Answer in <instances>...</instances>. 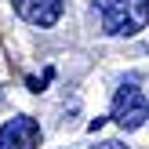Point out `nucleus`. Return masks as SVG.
Masks as SVG:
<instances>
[{
  "label": "nucleus",
  "mask_w": 149,
  "mask_h": 149,
  "mask_svg": "<svg viewBox=\"0 0 149 149\" xmlns=\"http://www.w3.org/2000/svg\"><path fill=\"white\" fill-rule=\"evenodd\" d=\"M109 36H135L149 26V0H95Z\"/></svg>",
  "instance_id": "f257e3e1"
},
{
  "label": "nucleus",
  "mask_w": 149,
  "mask_h": 149,
  "mask_svg": "<svg viewBox=\"0 0 149 149\" xmlns=\"http://www.w3.org/2000/svg\"><path fill=\"white\" fill-rule=\"evenodd\" d=\"M113 120L120 124L124 131H138L142 124H149V102H146L142 87L124 84L120 91L113 95Z\"/></svg>",
  "instance_id": "f03ea898"
},
{
  "label": "nucleus",
  "mask_w": 149,
  "mask_h": 149,
  "mask_svg": "<svg viewBox=\"0 0 149 149\" xmlns=\"http://www.w3.org/2000/svg\"><path fill=\"white\" fill-rule=\"evenodd\" d=\"M40 146V124L33 116H11L0 124V149H36Z\"/></svg>",
  "instance_id": "7ed1b4c3"
},
{
  "label": "nucleus",
  "mask_w": 149,
  "mask_h": 149,
  "mask_svg": "<svg viewBox=\"0 0 149 149\" xmlns=\"http://www.w3.org/2000/svg\"><path fill=\"white\" fill-rule=\"evenodd\" d=\"M11 7L29 22V26H40V29H51L58 18H62V11H65L62 0H11Z\"/></svg>",
  "instance_id": "20e7f679"
},
{
  "label": "nucleus",
  "mask_w": 149,
  "mask_h": 149,
  "mask_svg": "<svg viewBox=\"0 0 149 149\" xmlns=\"http://www.w3.org/2000/svg\"><path fill=\"white\" fill-rule=\"evenodd\" d=\"M91 149H127V146H124V142H116V138H113V142H98V146H91Z\"/></svg>",
  "instance_id": "39448f33"
}]
</instances>
